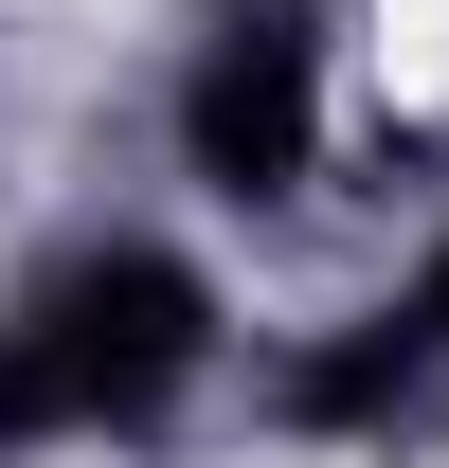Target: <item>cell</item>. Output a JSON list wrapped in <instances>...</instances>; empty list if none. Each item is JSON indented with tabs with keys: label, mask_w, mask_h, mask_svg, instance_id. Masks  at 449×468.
Here are the masks:
<instances>
[{
	"label": "cell",
	"mask_w": 449,
	"mask_h": 468,
	"mask_svg": "<svg viewBox=\"0 0 449 468\" xmlns=\"http://www.w3.org/2000/svg\"><path fill=\"white\" fill-rule=\"evenodd\" d=\"M216 378V289L162 234H90L0 306V451H72V432H162Z\"/></svg>",
	"instance_id": "obj_1"
},
{
	"label": "cell",
	"mask_w": 449,
	"mask_h": 468,
	"mask_svg": "<svg viewBox=\"0 0 449 468\" xmlns=\"http://www.w3.org/2000/svg\"><path fill=\"white\" fill-rule=\"evenodd\" d=\"M180 163L216 180V198H306V163H324V18L306 0H234L216 37H198Z\"/></svg>",
	"instance_id": "obj_2"
},
{
	"label": "cell",
	"mask_w": 449,
	"mask_h": 468,
	"mask_svg": "<svg viewBox=\"0 0 449 468\" xmlns=\"http://www.w3.org/2000/svg\"><path fill=\"white\" fill-rule=\"evenodd\" d=\"M449 378V343L413 324V306H360L341 343H306V360H270V414L287 432H378V414H413Z\"/></svg>",
	"instance_id": "obj_3"
},
{
	"label": "cell",
	"mask_w": 449,
	"mask_h": 468,
	"mask_svg": "<svg viewBox=\"0 0 449 468\" xmlns=\"http://www.w3.org/2000/svg\"><path fill=\"white\" fill-rule=\"evenodd\" d=\"M395 306H413V324H432V343H449V234H432V271H413V289H395Z\"/></svg>",
	"instance_id": "obj_4"
}]
</instances>
